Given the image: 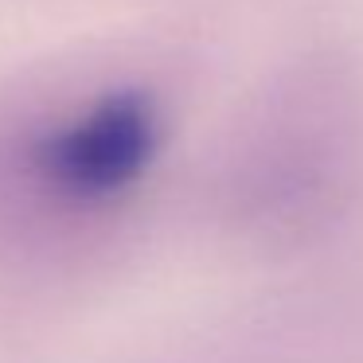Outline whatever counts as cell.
Listing matches in <instances>:
<instances>
[{
  "label": "cell",
  "mask_w": 363,
  "mask_h": 363,
  "mask_svg": "<svg viewBox=\"0 0 363 363\" xmlns=\"http://www.w3.org/2000/svg\"><path fill=\"white\" fill-rule=\"evenodd\" d=\"M157 149V118L149 98L137 90L110 94L74 118L51 129L32 149V168L43 188L71 203H98L118 196L137 180Z\"/></svg>",
  "instance_id": "cell-1"
}]
</instances>
